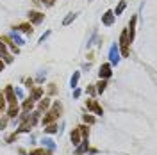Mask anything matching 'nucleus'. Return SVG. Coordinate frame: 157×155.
<instances>
[{
  "instance_id": "obj_1",
  "label": "nucleus",
  "mask_w": 157,
  "mask_h": 155,
  "mask_svg": "<svg viewBox=\"0 0 157 155\" xmlns=\"http://www.w3.org/2000/svg\"><path fill=\"white\" fill-rule=\"evenodd\" d=\"M61 109H63V107H61V103H59V102L54 103V105H52V111H48V113H47V116L43 118V125L54 123V121L61 116Z\"/></svg>"
},
{
  "instance_id": "obj_2",
  "label": "nucleus",
  "mask_w": 157,
  "mask_h": 155,
  "mask_svg": "<svg viewBox=\"0 0 157 155\" xmlns=\"http://www.w3.org/2000/svg\"><path fill=\"white\" fill-rule=\"evenodd\" d=\"M129 45H130V41H129V32H127V29H123L121 34H120V46H118V50L121 52L123 57H129V54H130Z\"/></svg>"
},
{
  "instance_id": "obj_3",
  "label": "nucleus",
  "mask_w": 157,
  "mask_h": 155,
  "mask_svg": "<svg viewBox=\"0 0 157 155\" xmlns=\"http://www.w3.org/2000/svg\"><path fill=\"white\" fill-rule=\"evenodd\" d=\"M120 59H121V55H120V50H118V45H113L109 48V64L114 66V64L120 62Z\"/></svg>"
},
{
  "instance_id": "obj_4",
  "label": "nucleus",
  "mask_w": 157,
  "mask_h": 155,
  "mask_svg": "<svg viewBox=\"0 0 157 155\" xmlns=\"http://www.w3.org/2000/svg\"><path fill=\"white\" fill-rule=\"evenodd\" d=\"M86 107H88V111L95 113L96 116H102V114H104L102 107L98 105V102H96V100H88V102H86Z\"/></svg>"
},
{
  "instance_id": "obj_5",
  "label": "nucleus",
  "mask_w": 157,
  "mask_h": 155,
  "mask_svg": "<svg viewBox=\"0 0 157 155\" xmlns=\"http://www.w3.org/2000/svg\"><path fill=\"white\" fill-rule=\"evenodd\" d=\"M111 75H113V66H111L109 62H107V64H102L100 70H98V77H100V79H109Z\"/></svg>"
},
{
  "instance_id": "obj_6",
  "label": "nucleus",
  "mask_w": 157,
  "mask_h": 155,
  "mask_svg": "<svg viewBox=\"0 0 157 155\" xmlns=\"http://www.w3.org/2000/svg\"><path fill=\"white\" fill-rule=\"evenodd\" d=\"M29 20H31V23H34V25H39V23L45 20V14L39 13V11H31V13H29Z\"/></svg>"
},
{
  "instance_id": "obj_7",
  "label": "nucleus",
  "mask_w": 157,
  "mask_h": 155,
  "mask_svg": "<svg viewBox=\"0 0 157 155\" xmlns=\"http://www.w3.org/2000/svg\"><path fill=\"white\" fill-rule=\"evenodd\" d=\"M136 23H137V16L134 14L132 18H130V23H129V27H127V32H129V41L132 43L134 39V32H136Z\"/></svg>"
},
{
  "instance_id": "obj_8",
  "label": "nucleus",
  "mask_w": 157,
  "mask_h": 155,
  "mask_svg": "<svg viewBox=\"0 0 157 155\" xmlns=\"http://www.w3.org/2000/svg\"><path fill=\"white\" fill-rule=\"evenodd\" d=\"M0 59H4V62H7V64L14 61V57H13L7 50H6V45H4L2 41H0Z\"/></svg>"
},
{
  "instance_id": "obj_9",
  "label": "nucleus",
  "mask_w": 157,
  "mask_h": 155,
  "mask_svg": "<svg viewBox=\"0 0 157 155\" xmlns=\"http://www.w3.org/2000/svg\"><path fill=\"white\" fill-rule=\"evenodd\" d=\"M4 96H6V100L9 102V105H18V103H16V94H14V89H13L11 86H7V87H6V94H4Z\"/></svg>"
},
{
  "instance_id": "obj_10",
  "label": "nucleus",
  "mask_w": 157,
  "mask_h": 155,
  "mask_svg": "<svg viewBox=\"0 0 157 155\" xmlns=\"http://www.w3.org/2000/svg\"><path fill=\"white\" fill-rule=\"evenodd\" d=\"M114 20H116V16L113 14V11H105L104 14H102V23L107 25V27H111L114 23Z\"/></svg>"
},
{
  "instance_id": "obj_11",
  "label": "nucleus",
  "mask_w": 157,
  "mask_h": 155,
  "mask_svg": "<svg viewBox=\"0 0 157 155\" xmlns=\"http://www.w3.org/2000/svg\"><path fill=\"white\" fill-rule=\"evenodd\" d=\"M9 38H11V41L14 43V45H16V46H21V45H23V39H21V36L20 34H18V31H14V32H11L9 34Z\"/></svg>"
},
{
  "instance_id": "obj_12",
  "label": "nucleus",
  "mask_w": 157,
  "mask_h": 155,
  "mask_svg": "<svg viewBox=\"0 0 157 155\" xmlns=\"http://www.w3.org/2000/svg\"><path fill=\"white\" fill-rule=\"evenodd\" d=\"M88 146H89V143H88V137H84V141H80V146H77L75 153H77V155H82L84 152L88 150Z\"/></svg>"
},
{
  "instance_id": "obj_13",
  "label": "nucleus",
  "mask_w": 157,
  "mask_h": 155,
  "mask_svg": "<svg viewBox=\"0 0 157 155\" xmlns=\"http://www.w3.org/2000/svg\"><path fill=\"white\" fill-rule=\"evenodd\" d=\"M70 141H72L75 146L80 143V132H79V128H73V132L70 134Z\"/></svg>"
},
{
  "instance_id": "obj_14",
  "label": "nucleus",
  "mask_w": 157,
  "mask_h": 155,
  "mask_svg": "<svg viewBox=\"0 0 157 155\" xmlns=\"http://www.w3.org/2000/svg\"><path fill=\"white\" fill-rule=\"evenodd\" d=\"M125 7H127V2H125V0H120V4L116 6V9L113 11V14H114V16H120V14L125 11Z\"/></svg>"
},
{
  "instance_id": "obj_15",
  "label": "nucleus",
  "mask_w": 157,
  "mask_h": 155,
  "mask_svg": "<svg viewBox=\"0 0 157 155\" xmlns=\"http://www.w3.org/2000/svg\"><path fill=\"white\" fill-rule=\"evenodd\" d=\"M14 31L25 32V34H32V27H31V23H21L18 27H14Z\"/></svg>"
},
{
  "instance_id": "obj_16",
  "label": "nucleus",
  "mask_w": 157,
  "mask_h": 155,
  "mask_svg": "<svg viewBox=\"0 0 157 155\" xmlns=\"http://www.w3.org/2000/svg\"><path fill=\"white\" fill-rule=\"evenodd\" d=\"M41 96H43V89H41V87H36V89L31 93V100H32V102H36V100H39Z\"/></svg>"
},
{
  "instance_id": "obj_17",
  "label": "nucleus",
  "mask_w": 157,
  "mask_h": 155,
  "mask_svg": "<svg viewBox=\"0 0 157 155\" xmlns=\"http://www.w3.org/2000/svg\"><path fill=\"white\" fill-rule=\"evenodd\" d=\"M79 79H80V72H75L73 75H72V79H70V86H72V89H75V87H77Z\"/></svg>"
},
{
  "instance_id": "obj_18",
  "label": "nucleus",
  "mask_w": 157,
  "mask_h": 155,
  "mask_svg": "<svg viewBox=\"0 0 157 155\" xmlns=\"http://www.w3.org/2000/svg\"><path fill=\"white\" fill-rule=\"evenodd\" d=\"M105 87H107V82H105V79H100V82L96 84V93H104L105 91Z\"/></svg>"
},
{
  "instance_id": "obj_19",
  "label": "nucleus",
  "mask_w": 157,
  "mask_h": 155,
  "mask_svg": "<svg viewBox=\"0 0 157 155\" xmlns=\"http://www.w3.org/2000/svg\"><path fill=\"white\" fill-rule=\"evenodd\" d=\"M18 111H20V107H18V105H11L9 111H7V116H9V118H16Z\"/></svg>"
},
{
  "instance_id": "obj_20",
  "label": "nucleus",
  "mask_w": 157,
  "mask_h": 155,
  "mask_svg": "<svg viewBox=\"0 0 157 155\" xmlns=\"http://www.w3.org/2000/svg\"><path fill=\"white\" fill-rule=\"evenodd\" d=\"M43 143H45V146H47L50 152H52V150H55V143H54L50 137H45V139H43Z\"/></svg>"
},
{
  "instance_id": "obj_21",
  "label": "nucleus",
  "mask_w": 157,
  "mask_h": 155,
  "mask_svg": "<svg viewBox=\"0 0 157 155\" xmlns=\"http://www.w3.org/2000/svg\"><path fill=\"white\" fill-rule=\"evenodd\" d=\"M75 18H77V14H75V13H72V14H68V16H66V18L63 20V25H64V27H66V25H70V23H72V21L75 20Z\"/></svg>"
},
{
  "instance_id": "obj_22",
  "label": "nucleus",
  "mask_w": 157,
  "mask_h": 155,
  "mask_svg": "<svg viewBox=\"0 0 157 155\" xmlns=\"http://www.w3.org/2000/svg\"><path fill=\"white\" fill-rule=\"evenodd\" d=\"M45 127H47V128H45L47 134H55V132H57V127L54 123H48V125H45Z\"/></svg>"
},
{
  "instance_id": "obj_23",
  "label": "nucleus",
  "mask_w": 157,
  "mask_h": 155,
  "mask_svg": "<svg viewBox=\"0 0 157 155\" xmlns=\"http://www.w3.org/2000/svg\"><path fill=\"white\" fill-rule=\"evenodd\" d=\"M32 105H34V102H32L31 98H29V100H25V102H23V111H25V113H29V111L32 109Z\"/></svg>"
},
{
  "instance_id": "obj_24",
  "label": "nucleus",
  "mask_w": 157,
  "mask_h": 155,
  "mask_svg": "<svg viewBox=\"0 0 157 155\" xmlns=\"http://www.w3.org/2000/svg\"><path fill=\"white\" fill-rule=\"evenodd\" d=\"M48 105H50V100H48V98L41 100V103H39V113H41V111H45V109H47Z\"/></svg>"
},
{
  "instance_id": "obj_25",
  "label": "nucleus",
  "mask_w": 157,
  "mask_h": 155,
  "mask_svg": "<svg viewBox=\"0 0 157 155\" xmlns=\"http://www.w3.org/2000/svg\"><path fill=\"white\" fill-rule=\"evenodd\" d=\"M77 128H79V132H80V135H82V137H88V134H89V132H88V127H86V125H80V127H77Z\"/></svg>"
},
{
  "instance_id": "obj_26",
  "label": "nucleus",
  "mask_w": 157,
  "mask_h": 155,
  "mask_svg": "<svg viewBox=\"0 0 157 155\" xmlns=\"http://www.w3.org/2000/svg\"><path fill=\"white\" fill-rule=\"evenodd\" d=\"M29 155H50V152H45V150H41V148H39V150H32Z\"/></svg>"
},
{
  "instance_id": "obj_27",
  "label": "nucleus",
  "mask_w": 157,
  "mask_h": 155,
  "mask_svg": "<svg viewBox=\"0 0 157 155\" xmlns=\"http://www.w3.org/2000/svg\"><path fill=\"white\" fill-rule=\"evenodd\" d=\"M45 77H47V72H39V73H38V77H36V82L41 84L43 80H45Z\"/></svg>"
},
{
  "instance_id": "obj_28",
  "label": "nucleus",
  "mask_w": 157,
  "mask_h": 155,
  "mask_svg": "<svg viewBox=\"0 0 157 155\" xmlns=\"http://www.w3.org/2000/svg\"><path fill=\"white\" fill-rule=\"evenodd\" d=\"M84 121H86V123H95V118L89 116V114H84Z\"/></svg>"
},
{
  "instance_id": "obj_29",
  "label": "nucleus",
  "mask_w": 157,
  "mask_h": 155,
  "mask_svg": "<svg viewBox=\"0 0 157 155\" xmlns=\"http://www.w3.org/2000/svg\"><path fill=\"white\" fill-rule=\"evenodd\" d=\"M4 107H6V96H4V94L0 93V111H2Z\"/></svg>"
},
{
  "instance_id": "obj_30",
  "label": "nucleus",
  "mask_w": 157,
  "mask_h": 155,
  "mask_svg": "<svg viewBox=\"0 0 157 155\" xmlns=\"http://www.w3.org/2000/svg\"><path fill=\"white\" fill-rule=\"evenodd\" d=\"M48 36H50V31H47V32H45V34H43L41 38H39V41H38V43H45V39H47Z\"/></svg>"
},
{
  "instance_id": "obj_31",
  "label": "nucleus",
  "mask_w": 157,
  "mask_h": 155,
  "mask_svg": "<svg viewBox=\"0 0 157 155\" xmlns=\"http://www.w3.org/2000/svg\"><path fill=\"white\" fill-rule=\"evenodd\" d=\"M14 94H16L18 98H23V91H21L20 87H16V89H14Z\"/></svg>"
},
{
  "instance_id": "obj_32",
  "label": "nucleus",
  "mask_w": 157,
  "mask_h": 155,
  "mask_svg": "<svg viewBox=\"0 0 157 155\" xmlns=\"http://www.w3.org/2000/svg\"><path fill=\"white\" fill-rule=\"evenodd\" d=\"M88 93H89V94H95V93H96V89H95L93 86H88Z\"/></svg>"
},
{
  "instance_id": "obj_33",
  "label": "nucleus",
  "mask_w": 157,
  "mask_h": 155,
  "mask_svg": "<svg viewBox=\"0 0 157 155\" xmlns=\"http://www.w3.org/2000/svg\"><path fill=\"white\" fill-rule=\"evenodd\" d=\"M79 96H80V89H77V87H75V91H73V98H79Z\"/></svg>"
},
{
  "instance_id": "obj_34",
  "label": "nucleus",
  "mask_w": 157,
  "mask_h": 155,
  "mask_svg": "<svg viewBox=\"0 0 157 155\" xmlns=\"http://www.w3.org/2000/svg\"><path fill=\"white\" fill-rule=\"evenodd\" d=\"M25 84H27V87H32V84H34V80H32V79H27V80H25Z\"/></svg>"
},
{
  "instance_id": "obj_35",
  "label": "nucleus",
  "mask_w": 157,
  "mask_h": 155,
  "mask_svg": "<svg viewBox=\"0 0 157 155\" xmlns=\"http://www.w3.org/2000/svg\"><path fill=\"white\" fill-rule=\"evenodd\" d=\"M6 123H7V120H2V121H0V130H4V127H6Z\"/></svg>"
},
{
  "instance_id": "obj_36",
  "label": "nucleus",
  "mask_w": 157,
  "mask_h": 155,
  "mask_svg": "<svg viewBox=\"0 0 157 155\" xmlns=\"http://www.w3.org/2000/svg\"><path fill=\"white\" fill-rule=\"evenodd\" d=\"M4 66H6V62L0 59V72H4Z\"/></svg>"
},
{
  "instance_id": "obj_37",
  "label": "nucleus",
  "mask_w": 157,
  "mask_h": 155,
  "mask_svg": "<svg viewBox=\"0 0 157 155\" xmlns=\"http://www.w3.org/2000/svg\"><path fill=\"white\" fill-rule=\"evenodd\" d=\"M43 2H45V0H43ZM47 4H48V6H52V4H54V0H47Z\"/></svg>"
}]
</instances>
